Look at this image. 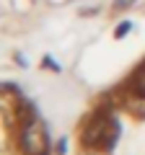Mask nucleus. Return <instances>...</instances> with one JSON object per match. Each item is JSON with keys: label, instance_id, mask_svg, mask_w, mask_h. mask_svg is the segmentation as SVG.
I'll return each mask as SVG.
<instances>
[{"label": "nucleus", "instance_id": "f03ea898", "mask_svg": "<svg viewBox=\"0 0 145 155\" xmlns=\"http://www.w3.org/2000/svg\"><path fill=\"white\" fill-rule=\"evenodd\" d=\"M0 155H47L39 119L18 96L0 91Z\"/></svg>", "mask_w": 145, "mask_h": 155}, {"label": "nucleus", "instance_id": "f257e3e1", "mask_svg": "<svg viewBox=\"0 0 145 155\" xmlns=\"http://www.w3.org/2000/svg\"><path fill=\"white\" fill-rule=\"evenodd\" d=\"M75 155H145V65L83 116L75 132Z\"/></svg>", "mask_w": 145, "mask_h": 155}]
</instances>
